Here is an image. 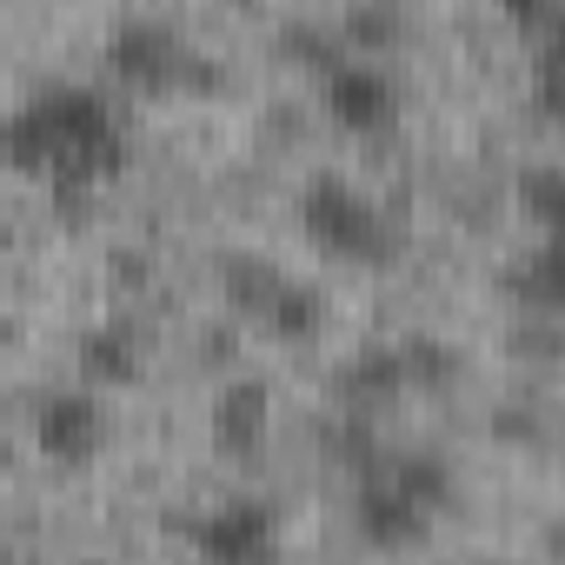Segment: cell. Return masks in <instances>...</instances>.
<instances>
[{
    "label": "cell",
    "instance_id": "6da1fadb",
    "mask_svg": "<svg viewBox=\"0 0 565 565\" xmlns=\"http://www.w3.org/2000/svg\"><path fill=\"white\" fill-rule=\"evenodd\" d=\"M0 160L54 200H87L127 167V107L100 81L47 74L0 114Z\"/></svg>",
    "mask_w": 565,
    "mask_h": 565
},
{
    "label": "cell",
    "instance_id": "7a4b0ae2",
    "mask_svg": "<svg viewBox=\"0 0 565 565\" xmlns=\"http://www.w3.org/2000/svg\"><path fill=\"white\" fill-rule=\"evenodd\" d=\"M452 499V472L439 452H393V459H366L353 472V532L380 552L426 539V525L446 512Z\"/></svg>",
    "mask_w": 565,
    "mask_h": 565
},
{
    "label": "cell",
    "instance_id": "3957f363",
    "mask_svg": "<svg viewBox=\"0 0 565 565\" xmlns=\"http://www.w3.org/2000/svg\"><path fill=\"white\" fill-rule=\"evenodd\" d=\"M300 226H307V239H313L320 253L353 259V266H386V259L399 253V220H393V206H386L366 180H353V173H340V167L307 173V186H300Z\"/></svg>",
    "mask_w": 565,
    "mask_h": 565
},
{
    "label": "cell",
    "instance_id": "277c9868",
    "mask_svg": "<svg viewBox=\"0 0 565 565\" xmlns=\"http://www.w3.org/2000/svg\"><path fill=\"white\" fill-rule=\"evenodd\" d=\"M107 61L140 94H180V87H193L206 74L200 41L180 21H167V14H120L114 34H107Z\"/></svg>",
    "mask_w": 565,
    "mask_h": 565
},
{
    "label": "cell",
    "instance_id": "5b68a950",
    "mask_svg": "<svg viewBox=\"0 0 565 565\" xmlns=\"http://www.w3.org/2000/svg\"><path fill=\"white\" fill-rule=\"evenodd\" d=\"M220 273H226V300H233L246 320H259L266 333L300 340V333L320 327V287H313V279H300V273H287L279 259H266V253H233Z\"/></svg>",
    "mask_w": 565,
    "mask_h": 565
},
{
    "label": "cell",
    "instance_id": "8992f818",
    "mask_svg": "<svg viewBox=\"0 0 565 565\" xmlns=\"http://www.w3.org/2000/svg\"><path fill=\"white\" fill-rule=\"evenodd\" d=\"M200 565H279V512L259 492H233L193 519Z\"/></svg>",
    "mask_w": 565,
    "mask_h": 565
},
{
    "label": "cell",
    "instance_id": "52a82bcc",
    "mask_svg": "<svg viewBox=\"0 0 565 565\" xmlns=\"http://www.w3.org/2000/svg\"><path fill=\"white\" fill-rule=\"evenodd\" d=\"M320 94H327L333 120H347L353 134H380V127L399 120V74H393V61H380V54L340 47V54L320 67Z\"/></svg>",
    "mask_w": 565,
    "mask_h": 565
},
{
    "label": "cell",
    "instance_id": "ba28073f",
    "mask_svg": "<svg viewBox=\"0 0 565 565\" xmlns=\"http://www.w3.org/2000/svg\"><path fill=\"white\" fill-rule=\"evenodd\" d=\"M34 446H41V459H54V466H87V459L107 446V399H100L94 386H81V380L47 386V393L34 399Z\"/></svg>",
    "mask_w": 565,
    "mask_h": 565
},
{
    "label": "cell",
    "instance_id": "9c48e42d",
    "mask_svg": "<svg viewBox=\"0 0 565 565\" xmlns=\"http://www.w3.org/2000/svg\"><path fill=\"white\" fill-rule=\"evenodd\" d=\"M273 426V393L266 380H226L220 399H213V439L220 452H253Z\"/></svg>",
    "mask_w": 565,
    "mask_h": 565
},
{
    "label": "cell",
    "instance_id": "30bf717a",
    "mask_svg": "<svg viewBox=\"0 0 565 565\" xmlns=\"http://www.w3.org/2000/svg\"><path fill=\"white\" fill-rule=\"evenodd\" d=\"M140 333L127 327V320H100V327H87L81 333V386H127L134 373H140Z\"/></svg>",
    "mask_w": 565,
    "mask_h": 565
},
{
    "label": "cell",
    "instance_id": "8fae6325",
    "mask_svg": "<svg viewBox=\"0 0 565 565\" xmlns=\"http://www.w3.org/2000/svg\"><path fill=\"white\" fill-rule=\"evenodd\" d=\"M505 287H512L519 307H532V313H558V253H552V239L532 246V253L505 273Z\"/></svg>",
    "mask_w": 565,
    "mask_h": 565
},
{
    "label": "cell",
    "instance_id": "7c38bea8",
    "mask_svg": "<svg viewBox=\"0 0 565 565\" xmlns=\"http://www.w3.org/2000/svg\"><path fill=\"white\" fill-rule=\"evenodd\" d=\"M558 200H565L558 160H532V167L519 173V206L532 213V226H552V220H558Z\"/></svg>",
    "mask_w": 565,
    "mask_h": 565
}]
</instances>
